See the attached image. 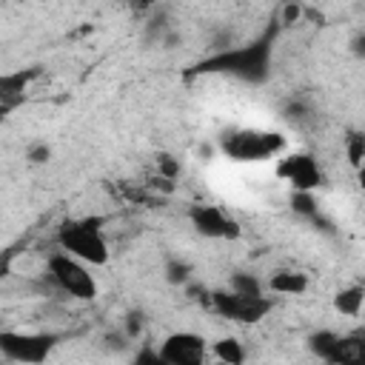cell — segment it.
Listing matches in <instances>:
<instances>
[{"label":"cell","mask_w":365,"mask_h":365,"mask_svg":"<svg viewBox=\"0 0 365 365\" xmlns=\"http://www.w3.org/2000/svg\"><path fill=\"white\" fill-rule=\"evenodd\" d=\"M106 222L108 217H100V214L63 220L54 231V242L57 248L77 257L80 262L91 268H103L111 262V242L106 237Z\"/></svg>","instance_id":"cell-1"},{"label":"cell","mask_w":365,"mask_h":365,"mask_svg":"<svg viewBox=\"0 0 365 365\" xmlns=\"http://www.w3.org/2000/svg\"><path fill=\"white\" fill-rule=\"evenodd\" d=\"M217 151L240 165H257L277 160L282 151H288V137L274 128L259 125H237L217 137Z\"/></svg>","instance_id":"cell-2"},{"label":"cell","mask_w":365,"mask_h":365,"mask_svg":"<svg viewBox=\"0 0 365 365\" xmlns=\"http://www.w3.org/2000/svg\"><path fill=\"white\" fill-rule=\"evenodd\" d=\"M43 279L51 285L54 294L74 299V302H94L100 294L91 265L80 262L77 257L66 254L63 248H54L51 254L43 257Z\"/></svg>","instance_id":"cell-3"},{"label":"cell","mask_w":365,"mask_h":365,"mask_svg":"<svg viewBox=\"0 0 365 365\" xmlns=\"http://www.w3.org/2000/svg\"><path fill=\"white\" fill-rule=\"evenodd\" d=\"M200 71H222L245 83H262L271 71V40L262 37L245 46H228L222 51H214V57H208Z\"/></svg>","instance_id":"cell-4"},{"label":"cell","mask_w":365,"mask_h":365,"mask_svg":"<svg viewBox=\"0 0 365 365\" xmlns=\"http://www.w3.org/2000/svg\"><path fill=\"white\" fill-rule=\"evenodd\" d=\"M202 302H208V308L217 317L237 322V325H257L274 311V294L248 297V294H237L231 288H214L202 297Z\"/></svg>","instance_id":"cell-5"},{"label":"cell","mask_w":365,"mask_h":365,"mask_svg":"<svg viewBox=\"0 0 365 365\" xmlns=\"http://www.w3.org/2000/svg\"><path fill=\"white\" fill-rule=\"evenodd\" d=\"M57 348V334L46 331H20V328H0V356L11 362L40 365Z\"/></svg>","instance_id":"cell-6"},{"label":"cell","mask_w":365,"mask_h":365,"mask_svg":"<svg viewBox=\"0 0 365 365\" xmlns=\"http://www.w3.org/2000/svg\"><path fill=\"white\" fill-rule=\"evenodd\" d=\"M185 220L202 240H211V242H231L242 237L240 220L217 202H191L185 208Z\"/></svg>","instance_id":"cell-7"},{"label":"cell","mask_w":365,"mask_h":365,"mask_svg":"<svg viewBox=\"0 0 365 365\" xmlns=\"http://www.w3.org/2000/svg\"><path fill=\"white\" fill-rule=\"evenodd\" d=\"M274 177L291 191H319L325 185V168L311 151H282L277 157Z\"/></svg>","instance_id":"cell-8"},{"label":"cell","mask_w":365,"mask_h":365,"mask_svg":"<svg viewBox=\"0 0 365 365\" xmlns=\"http://www.w3.org/2000/svg\"><path fill=\"white\" fill-rule=\"evenodd\" d=\"M308 348L317 359L328 365H354L365 359L362 334H336V331H317L308 336Z\"/></svg>","instance_id":"cell-9"},{"label":"cell","mask_w":365,"mask_h":365,"mask_svg":"<svg viewBox=\"0 0 365 365\" xmlns=\"http://www.w3.org/2000/svg\"><path fill=\"white\" fill-rule=\"evenodd\" d=\"M157 354L168 365H202L205 359H211L208 339L200 331H171L160 342Z\"/></svg>","instance_id":"cell-10"},{"label":"cell","mask_w":365,"mask_h":365,"mask_svg":"<svg viewBox=\"0 0 365 365\" xmlns=\"http://www.w3.org/2000/svg\"><path fill=\"white\" fill-rule=\"evenodd\" d=\"M40 77V68H14V71H0V106H9V108H17L31 83Z\"/></svg>","instance_id":"cell-11"},{"label":"cell","mask_w":365,"mask_h":365,"mask_svg":"<svg viewBox=\"0 0 365 365\" xmlns=\"http://www.w3.org/2000/svg\"><path fill=\"white\" fill-rule=\"evenodd\" d=\"M311 288V279L299 268H277L265 279V291L277 297H302Z\"/></svg>","instance_id":"cell-12"},{"label":"cell","mask_w":365,"mask_h":365,"mask_svg":"<svg viewBox=\"0 0 365 365\" xmlns=\"http://www.w3.org/2000/svg\"><path fill=\"white\" fill-rule=\"evenodd\" d=\"M362 302H365V288H362L359 282L342 285V288L334 294V299H331L334 311H336L339 317H351V319H356V317L362 314Z\"/></svg>","instance_id":"cell-13"},{"label":"cell","mask_w":365,"mask_h":365,"mask_svg":"<svg viewBox=\"0 0 365 365\" xmlns=\"http://www.w3.org/2000/svg\"><path fill=\"white\" fill-rule=\"evenodd\" d=\"M208 354L214 359H220V362H228V365H240L248 356L245 348H242V342L237 336H220V339L208 342Z\"/></svg>","instance_id":"cell-14"},{"label":"cell","mask_w":365,"mask_h":365,"mask_svg":"<svg viewBox=\"0 0 365 365\" xmlns=\"http://www.w3.org/2000/svg\"><path fill=\"white\" fill-rule=\"evenodd\" d=\"M225 288H231V291H237V294H248V297L268 294V291H265V279H262L259 274H254V271H234V274L228 277V285H225Z\"/></svg>","instance_id":"cell-15"},{"label":"cell","mask_w":365,"mask_h":365,"mask_svg":"<svg viewBox=\"0 0 365 365\" xmlns=\"http://www.w3.org/2000/svg\"><path fill=\"white\" fill-rule=\"evenodd\" d=\"M288 205H291V211H294L297 217H305V220H317V217H319L317 191H291Z\"/></svg>","instance_id":"cell-16"},{"label":"cell","mask_w":365,"mask_h":365,"mask_svg":"<svg viewBox=\"0 0 365 365\" xmlns=\"http://www.w3.org/2000/svg\"><path fill=\"white\" fill-rule=\"evenodd\" d=\"M342 151H345V160L354 171L362 168V157H365V137L362 131H351L345 140H342Z\"/></svg>","instance_id":"cell-17"},{"label":"cell","mask_w":365,"mask_h":365,"mask_svg":"<svg viewBox=\"0 0 365 365\" xmlns=\"http://www.w3.org/2000/svg\"><path fill=\"white\" fill-rule=\"evenodd\" d=\"M165 279L171 285H185L191 279V265L182 262V259H168L165 262Z\"/></svg>","instance_id":"cell-18"},{"label":"cell","mask_w":365,"mask_h":365,"mask_svg":"<svg viewBox=\"0 0 365 365\" xmlns=\"http://www.w3.org/2000/svg\"><path fill=\"white\" fill-rule=\"evenodd\" d=\"M180 160L174 157V154H160L157 157V177H163V180H171V182H177V177H180Z\"/></svg>","instance_id":"cell-19"},{"label":"cell","mask_w":365,"mask_h":365,"mask_svg":"<svg viewBox=\"0 0 365 365\" xmlns=\"http://www.w3.org/2000/svg\"><path fill=\"white\" fill-rule=\"evenodd\" d=\"M143 331H145V317H143L140 311L125 314V319H123V334L128 336V342L140 339V336H143Z\"/></svg>","instance_id":"cell-20"},{"label":"cell","mask_w":365,"mask_h":365,"mask_svg":"<svg viewBox=\"0 0 365 365\" xmlns=\"http://www.w3.org/2000/svg\"><path fill=\"white\" fill-rule=\"evenodd\" d=\"M26 160H29L31 165H46V163L51 160V145H48L46 140L31 143V145L26 148Z\"/></svg>","instance_id":"cell-21"},{"label":"cell","mask_w":365,"mask_h":365,"mask_svg":"<svg viewBox=\"0 0 365 365\" xmlns=\"http://www.w3.org/2000/svg\"><path fill=\"white\" fill-rule=\"evenodd\" d=\"M302 17V9H299V3H285V9H282V26H294L297 20Z\"/></svg>","instance_id":"cell-22"},{"label":"cell","mask_w":365,"mask_h":365,"mask_svg":"<svg viewBox=\"0 0 365 365\" xmlns=\"http://www.w3.org/2000/svg\"><path fill=\"white\" fill-rule=\"evenodd\" d=\"M11 111H14V108H9V106H0V123H6Z\"/></svg>","instance_id":"cell-23"}]
</instances>
